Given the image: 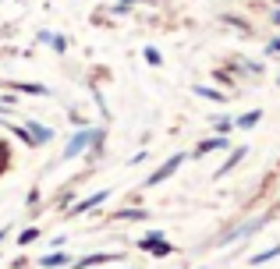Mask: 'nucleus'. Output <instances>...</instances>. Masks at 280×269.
<instances>
[{"mask_svg":"<svg viewBox=\"0 0 280 269\" xmlns=\"http://www.w3.org/2000/svg\"><path fill=\"white\" fill-rule=\"evenodd\" d=\"M227 142H224V134H220V138H210V142H202L199 149H195V153H191V156H202V153H210V149H224Z\"/></svg>","mask_w":280,"mask_h":269,"instance_id":"4","label":"nucleus"},{"mask_svg":"<svg viewBox=\"0 0 280 269\" xmlns=\"http://www.w3.org/2000/svg\"><path fill=\"white\" fill-rule=\"evenodd\" d=\"M199 96H206V99H220V92H213V89H195Z\"/></svg>","mask_w":280,"mask_h":269,"instance_id":"10","label":"nucleus"},{"mask_svg":"<svg viewBox=\"0 0 280 269\" xmlns=\"http://www.w3.org/2000/svg\"><path fill=\"white\" fill-rule=\"evenodd\" d=\"M277 50H280V39H273V43H270V53H277Z\"/></svg>","mask_w":280,"mask_h":269,"instance_id":"12","label":"nucleus"},{"mask_svg":"<svg viewBox=\"0 0 280 269\" xmlns=\"http://www.w3.org/2000/svg\"><path fill=\"white\" fill-rule=\"evenodd\" d=\"M89 142H93V131H82V134H75V138L68 142V153H64V156H78V153H82V149L89 145Z\"/></svg>","mask_w":280,"mask_h":269,"instance_id":"1","label":"nucleus"},{"mask_svg":"<svg viewBox=\"0 0 280 269\" xmlns=\"http://www.w3.org/2000/svg\"><path fill=\"white\" fill-rule=\"evenodd\" d=\"M64 262V255H47V259H43V266H61Z\"/></svg>","mask_w":280,"mask_h":269,"instance_id":"9","label":"nucleus"},{"mask_svg":"<svg viewBox=\"0 0 280 269\" xmlns=\"http://www.w3.org/2000/svg\"><path fill=\"white\" fill-rule=\"evenodd\" d=\"M277 255H280V245H277V248H270V251H262V255H256L252 262H266V259H277Z\"/></svg>","mask_w":280,"mask_h":269,"instance_id":"8","label":"nucleus"},{"mask_svg":"<svg viewBox=\"0 0 280 269\" xmlns=\"http://www.w3.org/2000/svg\"><path fill=\"white\" fill-rule=\"evenodd\" d=\"M103 199H107V191H96V195H89L85 202H78L75 213H85V209H93V205H96V202H103Z\"/></svg>","mask_w":280,"mask_h":269,"instance_id":"5","label":"nucleus"},{"mask_svg":"<svg viewBox=\"0 0 280 269\" xmlns=\"http://www.w3.org/2000/svg\"><path fill=\"white\" fill-rule=\"evenodd\" d=\"M178 163H181V156H174L170 163H163V167H160V170H156V174L149 177V184H163V181H167V177H170L174 170H178Z\"/></svg>","mask_w":280,"mask_h":269,"instance_id":"2","label":"nucleus"},{"mask_svg":"<svg viewBox=\"0 0 280 269\" xmlns=\"http://www.w3.org/2000/svg\"><path fill=\"white\" fill-rule=\"evenodd\" d=\"M259 117H262V110H248L245 117H238V128H252V124L259 121Z\"/></svg>","mask_w":280,"mask_h":269,"instance_id":"6","label":"nucleus"},{"mask_svg":"<svg viewBox=\"0 0 280 269\" xmlns=\"http://www.w3.org/2000/svg\"><path fill=\"white\" fill-rule=\"evenodd\" d=\"M36 237H39V234H36V230H25V234H22V237H18V241H22V245H28V241H36Z\"/></svg>","mask_w":280,"mask_h":269,"instance_id":"11","label":"nucleus"},{"mask_svg":"<svg viewBox=\"0 0 280 269\" xmlns=\"http://www.w3.org/2000/svg\"><path fill=\"white\" fill-rule=\"evenodd\" d=\"M241 156H245V149H234V153H231V159L224 163V167H220V174H227V170L234 167V163H241Z\"/></svg>","mask_w":280,"mask_h":269,"instance_id":"7","label":"nucleus"},{"mask_svg":"<svg viewBox=\"0 0 280 269\" xmlns=\"http://www.w3.org/2000/svg\"><path fill=\"white\" fill-rule=\"evenodd\" d=\"M142 248H149V251H156V255H167V245L163 241H160V234H153V237H145V241H142Z\"/></svg>","mask_w":280,"mask_h":269,"instance_id":"3","label":"nucleus"}]
</instances>
